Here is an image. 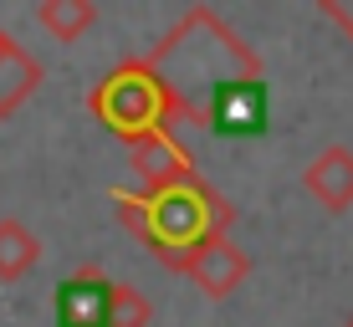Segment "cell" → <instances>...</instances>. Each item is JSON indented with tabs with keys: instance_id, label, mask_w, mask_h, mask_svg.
<instances>
[{
	"instance_id": "cell-1",
	"label": "cell",
	"mask_w": 353,
	"mask_h": 327,
	"mask_svg": "<svg viewBox=\"0 0 353 327\" xmlns=\"http://www.w3.org/2000/svg\"><path fill=\"white\" fill-rule=\"evenodd\" d=\"M143 62L164 77L179 123H205V107H210V98L225 82L261 77V56L251 52L210 6L185 10L179 26L169 31L154 52H143Z\"/></svg>"
},
{
	"instance_id": "cell-2",
	"label": "cell",
	"mask_w": 353,
	"mask_h": 327,
	"mask_svg": "<svg viewBox=\"0 0 353 327\" xmlns=\"http://www.w3.org/2000/svg\"><path fill=\"white\" fill-rule=\"evenodd\" d=\"M108 200H113L118 225L159 266H169L179 276H185V261L194 246H205L215 235H230V220H236L230 200L221 189H210L200 174L185 179V184L154 189V195L149 189H113Z\"/></svg>"
},
{
	"instance_id": "cell-3",
	"label": "cell",
	"mask_w": 353,
	"mask_h": 327,
	"mask_svg": "<svg viewBox=\"0 0 353 327\" xmlns=\"http://www.w3.org/2000/svg\"><path fill=\"white\" fill-rule=\"evenodd\" d=\"M88 107H92L97 123H103L108 133H118L123 143L143 138V133H159V128L174 133V123H179L174 98H169L164 77L143 62V56L118 62V67L88 92Z\"/></svg>"
},
{
	"instance_id": "cell-4",
	"label": "cell",
	"mask_w": 353,
	"mask_h": 327,
	"mask_svg": "<svg viewBox=\"0 0 353 327\" xmlns=\"http://www.w3.org/2000/svg\"><path fill=\"white\" fill-rule=\"evenodd\" d=\"M185 276L194 282V292H200V297L225 302V297L251 276V256H246V251H241L230 235H215V240H205V246L190 251Z\"/></svg>"
},
{
	"instance_id": "cell-5",
	"label": "cell",
	"mask_w": 353,
	"mask_h": 327,
	"mask_svg": "<svg viewBox=\"0 0 353 327\" xmlns=\"http://www.w3.org/2000/svg\"><path fill=\"white\" fill-rule=\"evenodd\" d=\"M113 276L103 266H82L57 286V327H108L113 312Z\"/></svg>"
},
{
	"instance_id": "cell-6",
	"label": "cell",
	"mask_w": 353,
	"mask_h": 327,
	"mask_svg": "<svg viewBox=\"0 0 353 327\" xmlns=\"http://www.w3.org/2000/svg\"><path fill=\"white\" fill-rule=\"evenodd\" d=\"M128 149V164L139 169V179H143V189H169V184H185V179H194V164H190V149L174 138L169 128L159 133H143V138H133L123 143Z\"/></svg>"
},
{
	"instance_id": "cell-7",
	"label": "cell",
	"mask_w": 353,
	"mask_h": 327,
	"mask_svg": "<svg viewBox=\"0 0 353 327\" xmlns=\"http://www.w3.org/2000/svg\"><path fill=\"white\" fill-rule=\"evenodd\" d=\"M266 123V82L261 77H236L205 107V128L215 133H256Z\"/></svg>"
},
{
	"instance_id": "cell-8",
	"label": "cell",
	"mask_w": 353,
	"mask_h": 327,
	"mask_svg": "<svg viewBox=\"0 0 353 327\" xmlns=\"http://www.w3.org/2000/svg\"><path fill=\"white\" fill-rule=\"evenodd\" d=\"M302 189L333 215L353 210V149L348 143H327L323 154H312L307 169H302Z\"/></svg>"
},
{
	"instance_id": "cell-9",
	"label": "cell",
	"mask_w": 353,
	"mask_h": 327,
	"mask_svg": "<svg viewBox=\"0 0 353 327\" xmlns=\"http://www.w3.org/2000/svg\"><path fill=\"white\" fill-rule=\"evenodd\" d=\"M41 77H46L41 62H36L21 41H10V36H6V46H0V118L16 113V107L41 87Z\"/></svg>"
},
{
	"instance_id": "cell-10",
	"label": "cell",
	"mask_w": 353,
	"mask_h": 327,
	"mask_svg": "<svg viewBox=\"0 0 353 327\" xmlns=\"http://www.w3.org/2000/svg\"><path fill=\"white\" fill-rule=\"evenodd\" d=\"M36 26L52 41H77L97 26V6L92 0H41L36 6Z\"/></svg>"
},
{
	"instance_id": "cell-11",
	"label": "cell",
	"mask_w": 353,
	"mask_h": 327,
	"mask_svg": "<svg viewBox=\"0 0 353 327\" xmlns=\"http://www.w3.org/2000/svg\"><path fill=\"white\" fill-rule=\"evenodd\" d=\"M41 261V240H36V230H26L21 220H0V282H21V276H31V266Z\"/></svg>"
},
{
	"instance_id": "cell-12",
	"label": "cell",
	"mask_w": 353,
	"mask_h": 327,
	"mask_svg": "<svg viewBox=\"0 0 353 327\" xmlns=\"http://www.w3.org/2000/svg\"><path fill=\"white\" fill-rule=\"evenodd\" d=\"M149 317H154L149 297H143L139 286L118 282V286H113V312H108V327H149Z\"/></svg>"
},
{
	"instance_id": "cell-13",
	"label": "cell",
	"mask_w": 353,
	"mask_h": 327,
	"mask_svg": "<svg viewBox=\"0 0 353 327\" xmlns=\"http://www.w3.org/2000/svg\"><path fill=\"white\" fill-rule=\"evenodd\" d=\"M318 10H323L327 21H338V26L353 36V0H318Z\"/></svg>"
},
{
	"instance_id": "cell-14",
	"label": "cell",
	"mask_w": 353,
	"mask_h": 327,
	"mask_svg": "<svg viewBox=\"0 0 353 327\" xmlns=\"http://www.w3.org/2000/svg\"><path fill=\"white\" fill-rule=\"evenodd\" d=\"M343 327H353V312H348V317H343Z\"/></svg>"
},
{
	"instance_id": "cell-15",
	"label": "cell",
	"mask_w": 353,
	"mask_h": 327,
	"mask_svg": "<svg viewBox=\"0 0 353 327\" xmlns=\"http://www.w3.org/2000/svg\"><path fill=\"white\" fill-rule=\"evenodd\" d=\"M0 46H6V31H0Z\"/></svg>"
}]
</instances>
